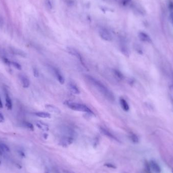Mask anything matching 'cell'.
<instances>
[{
	"label": "cell",
	"instance_id": "obj_18",
	"mask_svg": "<svg viewBox=\"0 0 173 173\" xmlns=\"http://www.w3.org/2000/svg\"><path fill=\"white\" fill-rule=\"evenodd\" d=\"M169 8L170 11V16L172 21L173 23V2H170L169 5Z\"/></svg>",
	"mask_w": 173,
	"mask_h": 173
},
{
	"label": "cell",
	"instance_id": "obj_27",
	"mask_svg": "<svg viewBox=\"0 0 173 173\" xmlns=\"http://www.w3.org/2000/svg\"><path fill=\"white\" fill-rule=\"evenodd\" d=\"M5 121V118L3 115V114L0 113V123H3Z\"/></svg>",
	"mask_w": 173,
	"mask_h": 173
},
{
	"label": "cell",
	"instance_id": "obj_22",
	"mask_svg": "<svg viewBox=\"0 0 173 173\" xmlns=\"http://www.w3.org/2000/svg\"><path fill=\"white\" fill-rule=\"evenodd\" d=\"M46 7L49 9H52V5L50 1V0H46Z\"/></svg>",
	"mask_w": 173,
	"mask_h": 173
},
{
	"label": "cell",
	"instance_id": "obj_17",
	"mask_svg": "<svg viewBox=\"0 0 173 173\" xmlns=\"http://www.w3.org/2000/svg\"><path fill=\"white\" fill-rule=\"evenodd\" d=\"M130 138L132 140V141L135 143H138L139 142V138L136 134L134 133H131L130 135Z\"/></svg>",
	"mask_w": 173,
	"mask_h": 173
},
{
	"label": "cell",
	"instance_id": "obj_3",
	"mask_svg": "<svg viewBox=\"0 0 173 173\" xmlns=\"http://www.w3.org/2000/svg\"><path fill=\"white\" fill-rule=\"evenodd\" d=\"M67 51L68 52V53L69 54H70V55H72L77 58L80 61V62L81 63V64H82V65L83 66V67L85 68L88 69L87 67L86 66L85 60H84L83 57L82 56V55H81V54L78 51V50H77L75 49L72 48V47H67Z\"/></svg>",
	"mask_w": 173,
	"mask_h": 173
},
{
	"label": "cell",
	"instance_id": "obj_26",
	"mask_svg": "<svg viewBox=\"0 0 173 173\" xmlns=\"http://www.w3.org/2000/svg\"><path fill=\"white\" fill-rule=\"evenodd\" d=\"M132 0H122L121 3L124 6H126Z\"/></svg>",
	"mask_w": 173,
	"mask_h": 173
},
{
	"label": "cell",
	"instance_id": "obj_24",
	"mask_svg": "<svg viewBox=\"0 0 173 173\" xmlns=\"http://www.w3.org/2000/svg\"><path fill=\"white\" fill-rule=\"evenodd\" d=\"M3 61L5 63H6L8 65H10L11 64V62L7 58H3Z\"/></svg>",
	"mask_w": 173,
	"mask_h": 173
},
{
	"label": "cell",
	"instance_id": "obj_29",
	"mask_svg": "<svg viewBox=\"0 0 173 173\" xmlns=\"http://www.w3.org/2000/svg\"><path fill=\"white\" fill-rule=\"evenodd\" d=\"M3 103H2V101L1 100V97H0V108H3Z\"/></svg>",
	"mask_w": 173,
	"mask_h": 173
},
{
	"label": "cell",
	"instance_id": "obj_8",
	"mask_svg": "<svg viewBox=\"0 0 173 173\" xmlns=\"http://www.w3.org/2000/svg\"><path fill=\"white\" fill-rule=\"evenodd\" d=\"M68 88L69 90L73 94L79 95L80 94V91L78 86L75 84L73 82H69L68 84Z\"/></svg>",
	"mask_w": 173,
	"mask_h": 173
},
{
	"label": "cell",
	"instance_id": "obj_6",
	"mask_svg": "<svg viewBox=\"0 0 173 173\" xmlns=\"http://www.w3.org/2000/svg\"><path fill=\"white\" fill-rule=\"evenodd\" d=\"M100 130L102 133L104 134L105 136L108 137V138L113 139V140H114L117 142H120V140L118 138H117V137L113 133H112L110 131H109L107 129H106L103 126H100Z\"/></svg>",
	"mask_w": 173,
	"mask_h": 173
},
{
	"label": "cell",
	"instance_id": "obj_16",
	"mask_svg": "<svg viewBox=\"0 0 173 173\" xmlns=\"http://www.w3.org/2000/svg\"><path fill=\"white\" fill-rule=\"evenodd\" d=\"M21 82L23 87L24 88H27L30 86V81L29 79L26 77H22L21 79Z\"/></svg>",
	"mask_w": 173,
	"mask_h": 173
},
{
	"label": "cell",
	"instance_id": "obj_25",
	"mask_svg": "<svg viewBox=\"0 0 173 173\" xmlns=\"http://www.w3.org/2000/svg\"><path fill=\"white\" fill-rule=\"evenodd\" d=\"M105 166L108 167H109V168H111V169H115L116 168V166L113 165L111 164H109V163H107V164H106L104 165Z\"/></svg>",
	"mask_w": 173,
	"mask_h": 173
},
{
	"label": "cell",
	"instance_id": "obj_7",
	"mask_svg": "<svg viewBox=\"0 0 173 173\" xmlns=\"http://www.w3.org/2000/svg\"><path fill=\"white\" fill-rule=\"evenodd\" d=\"M45 108L48 111L52 113L56 114H59L61 113L60 109L56 106L52 104H46L45 105Z\"/></svg>",
	"mask_w": 173,
	"mask_h": 173
},
{
	"label": "cell",
	"instance_id": "obj_13",
	"mask_svg": "<svg viewBox=\"0 0 173 173\" xmlns=\"http://www.w3.org/2000/svg\"><path fill=\"white\" fill-rule=\"evenodd\" d=\"M36 125L39 128L43 131H48L49 130V126H48V125L41 121H37Z\"/></svg>",
	"mask_w": 173,
	"mask_h": 173
},
{
	"label": "cell",
	"instance_id": "obj_14",
	"mask_svg": "<svg viewBox=\"0 0 173 173\" xmlns=\"http://www.w3.org/2000/svg\"><path fill=\"white\" fill-rule=\"evenodd\" d=\"M6 106L7 109L11 110L12 109V102L8 94L6 95Z\"/></svg>",
	"mask_w": 173,
	"mask_h": 173
},
{
	"label": "cell",
	"instance_id": "obj_10",
	"mask_svg": "<svg viewBox=\"0 0 173 173\" xmlns=\"http://www.w3.org/2000/svg\"><path fill=\"white\" fill-rule=\"evenodd\" d=\"M120 103L121 108L125 111H128L130 110V106L124 98H120Z\"/></svg>",
	"mask_w": 173,
	"mask_h": 173
},
{
	"label": "cell",
	"instance_id": "obj_20",
	"mask_svg": "<svg viewBox=\"0 0 173 173\" xmlns=\"http://www.w3.org/2000/svg\"><path fill=\"white\" fill-rule=\"evenodd\" d=\"M11 64L15 68H16L17 69H18L19 70H21L22 69L21 65L17 62L12 61V62H11Z\"/></svg>",
	"mask_w": 173,
	"mask_h": 173
},
{
	"label": "cell",
	"instance_id": "obj_5",
	"mask_svg": "<svg viewBox=\"0 0 173 173\" xmlns=\"http://www.w3.org/2000/svg\"><path fill=\"white\" fill-rule=\"evenodd\" d=\"M51 69L59 83L62 85L64 84L65 83V79L60 71L58 68L54 67H51Z\"/></svg>",
	"mask_w": 173,
	"mask_h": 173
},
{
	"label": "cell",
	"instance_id": "obj_1",
	"mask_svg": "<svg viewBox=\"0 0 173 173\" xmlns=\"http://www.w3.org/2000/svg\"><path fill=\"white\" fill-rule=\"evenodd\" d=\"M86 78L106 99L111 102L115 100L113 93L100 80L90 75H86Z\"/></svg>",
	"mask_w": 173,
	"mask_h": 173
},
{
	"label": "cell",
	"instance_id": "obj_9",
	"mask_svg": "<svg viewBox=\"0 0 173 173\" xmlns=\"http://www.w3.org/2000/svg\"><path fill=\"white\" fill-rule=\"evenodd\" d=\"M139 38L142 42L146 43H150L151 42V39L149 35L147 33L144 32H140L138 34Z\"/></svg>",
	"mask_w": 173,
	"mask_h": 173
},
{
	"label": "cell",
	"instance_id": "obj_28",
	"mask_svg": "<svg viewBox=\"0 0 173 173\" xmlns=\"http://www.w3.org/2000/svg\"><path fill=\"white\" fill-rule=\"evenodd\" d=\"M67 4L70 6H72L74 5V2L73 1V0H67Z\"/></svg>",
	"mask_w": 173,
	"mask_h": 173
},
{
	"label": "cell",
	"instance_id": "obj_23",
	"mask_svg": "<svg viewBox=\"0 0 173 173\" xmlns=\"http://www.w3.org/2000/svg\"><path fill=\"white\" fill-rule=\"evenodd\" d=\"M33 75L35 77H38L39 76V71L38 70V69L37 68H33Z\"/></svg>",
	"mask_w": 173,
	"mask_h": 173
},
{
	"label": "cell",
	"instance_id": "obj_19",
	"mask_svg": "<svg viewBox=\"0 0 173 173\" xmlns=\"http://www.w3.org/2000/svg\"><path fill=\"white\" fill-rule=\"evenodd\" d=\"M0 148H1L3 152H9L10 149L9 147L4 143H0Z\"/></svg>",
	"mask_w": 173,
	"mask_h": 173
},
{
	"label": "cell",
	"instance_id": "obj_21",
	"mask_svg": "<svg viewBox=\"0 0 173 173\" xmlns=\"http://www.w3.org/2000/svg\"><path fill=\"white\" fill-rule=\"evenodd\" d=\"M25 126H26L27 128H28L30 130H31V131H33L34 130V126H33V125L32 123H29V122H27V123H25Z\"/></svg>",
	"mask_w": 173,
	"mask_h": 173
},
{
	"label": "cell",
	"instance_id": "obj_15",
	"mask_svg": "<svg viewBox=\"0 0 173 173\" xmlns=\"http://www.w3.org/2000/svg\"><path fill=\"white\" fill-rule=\"evenodd\" d=\"M113 74L116 76V77L119 80H123L124 78V75L120 70L114 69H113Z\"/></svg>",
	"mask_w": 173,
	"mask_h": 173
},
{
	"label": "cell",
	"instance_id": "obj_11",
	"mask_svg": "<svg viewBox=\"0 0 173 173\" xmlns=\"http://www.w3.org/2000/svg\"><path fill=\"white\" fill-rule=\"evenodd\" d=\"M150 166L151 168L156 173H160L161 169L159 164L154 160H151L150 161Z\"/></svg>",
	"mask_w": 173,
	"mask_h": 173
},
{
	"label": "cell",
	"instance_id": "obj_2",
	"mask_svg": "<svg viewBox=\"0 0 173 173\" xmlns=\"http://www.w3.org/2000/svg\"><path fill=\"white\" fill-rule=\"evenodd\" d=\"M65 104L72 110L83 113H87L90 114H94V112L86 105L71 101H66Z\"/></svg>",
	"mask_w": 173,
	"mask_h": 173
},
{
	"label": "cell",
	"instance_id": "obj_30",
	"mask_svg": "<svg viewBox=\"0 0 173 173\" xmlns=\"http://www.w3.org/2000/svg\"><path fill=\"white\" fill-rule=\"evenodd\" d=\"M3 22V19L1 18V17H0V24H1Z\"/></svg>",
	"mask_w": 173,
	"mask_h": 173
},
{
	"label": "cell",
	"instance_id": "obj_4",
	"mask_svg": "<svg viewBox=\"0 0 173 173\" xmlns=\"http://www.w3.org/2000/svg\"><path fill=\"white\" fill-rule=\"evenodd\" d=\"M99 33L100 37L103 40H106V41L110 42L113 40V37H112V35L111 34L110 32L106 29L102 28L100 29Z\"/></svg>",
	"mask_w": 173,
	"mask_h": 173
},
{
	"label": "cell",
	"instance_id": "obj_12",
	"mask_svg": "<svg viewBox=\"0 0 173 173\" xmlns=\"http://www.w3.org/2000/svg\"><path fill=\"white\" fill-rule=\"evenodd\" d=\"M34 115L39 118H45V119H49L51 118V114L46 112H36L34 113Z\"/></svg>",
	"mask_w": 173,
	"mask_h": 173
}]
</instances>
